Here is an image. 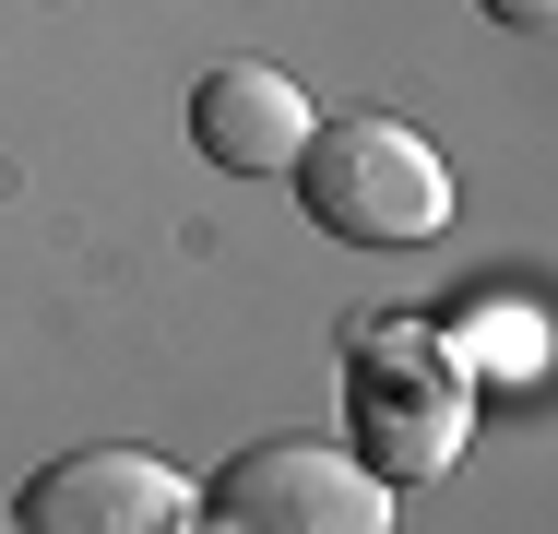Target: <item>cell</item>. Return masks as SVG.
Here are the masks:
<instances>
[{
	"label": "cell",
	"mask_w": 558,
	"mask_h": 534,
	"mask_svg": "<svg viewBox=\"0 0 558 534\" xmlns=\"http://www.w3.org/2000/svg\"><path fill=\"white\" fill-rule=\"evenodd\" d=\"M499 24H523V36H535V24H547V0H499Z\"/></svg>",
	"instance_id": "obj_6"
},
{
	"label": "cell",
	"mask_w": 558,
	"mask_h": 534,
	"mask_svg": "<svg viewBox=\"0 0 558 534\" xmlns=\"http://www.w3.org/2000/svg\"><path fill=\"white\" fill-rule=\"evenodd\" d=\"M12 534H191V475L155 463V451H60L48 475H24Z\"/></svg>",
	"instance_id": "obj_4"
},
{
	"label": "cell",
	"mask_w": 558,
	"mask_h": 534,
	"mask_svg": "<svg viewBox=\"0 0 558 534\" xmlns=\"http://www.w3.org/2000/svg\"><path fill=\"white\" fill-rule=\"evenodd\" d=\"M215 534H392V487L356 463V451H322V439H262L238 451L203 499Z\"/></svg>",
	"instance_id": "obj_3"
},
{
	"label": "cell",
	"mask_w": 558,
	"mask_h": 534,
	"mask_svg": "<svg viewBox=\"0 0 558 534\" xmlns=\"http://www.w3.org/2000/svg\"><path fill=\"white\" fill-rule=\"evenodd\" d=\"M298 214L344 238V250H428L451 226V167L428 155V131L380 119V107H344V119H310L298 143Z\"/></svg>",
	"instance_id": "obj_1"
},
{
	"label": "cell",
	"mask_w": 558,
	"mask_h": 534,
	"mask_svg": "<svg viewBox=\"0 0 558 534\" xmlns=\"http://www.w3.org/2000/svg\"><path fill=\"white\" fill-rule=\"evenodd\" d=\"M310 119H322V107L298 96V72H274V60H215L203 96H191V143H203V167H226V179H286L298 143H310Z\"/></svg>",
	"instance_id": "obj_5"
},
{
	"label": "cell",
	"mask_w": 558,
	"mask_h": 534,
	"mask_svg": "<svg viewBox=\"0 0 558 534\" xmlns=\"http://www.w3.org/2000/svg\"><path fill=\"white\" fill-rule=\"evenodd\" d=\"M344 416H356V463L380 487H416V475H451V451L475 427V380L451 368V344L428 320H380V332H356Z\"/></svg>",
	"instance_id": "obj_2"
}]
</instances>
